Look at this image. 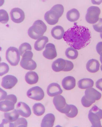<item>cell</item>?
<instances>
[{"label": "cell", "instance_id": "d590c367", "mask_svg": "<svg viewBox=\"0 0 102 127\" xmlns=\"http://www.w3.org/2000/svg\"><path fill=\"white\" fill-rule=\"evenodd\" d=\"M0 127H14V124L7 120L3 119L1 124L0 126Z\"/></svg>", "mask_w": 102, "mask_h": 127}, {"label": "cell", "instance_id": "d6986e66", "mask_svg": "<svg viewBox=\"0 0 102 127\" xmlns=\"http://www.w3.org/2000/svg\"><path fill=\"white\" fill-rule=\"evenodd\" d=\"M55 120V117L52 113L47 114L43 118L41 124V127H50L53 126Z\"/></svg>", "mask_w": 102, "mask_h": 127}, {"label": "cell", "instance_id": "60d3db41", "mask_svg": "<svg viewBox=\"0 0 102 127\" xmlns=\"http://www.w3.org/2000/svg\"><path fill=\"white\" fill-rule=\"evenodd\" d=\"M100 62L102 63V53H101V54L100 55Z\"/></svg>", "mask_w": 102, "mask_h": 127}, {"label": "cell", "instance_id": "4316f807", "mask_svg": "<svg viewBox=\"0 0 102 127\" xmlns=\"http://www.w3.org/2000/svg\"><path fill=\"white\" fill-rule=\"evenodd\" d=\"M19 114L16 109H14L11 112L4 114L5 118L11 122L16 121L19 117Z\"/></svg>", "mask_w": 102, "mask_h": 127}, {"label": "cell", "instance_id": "83f0119b", "mask_svg": "<svg viewBox=\"0 0 102 127\" xmlns=\"http://www.w3.org/2000/svg\"><path fill=\"white\" fill-rule=\"evenodd\" d=\"M65 55L68 58L72 60H74L78 57V53L76 49L70 47L66 49Z\"/></svg>", "mask_w": 102, "mask_h": 127}, {"label": "cell", "instance_id": "7402d4cb", "mask_svg": "<svg viewBox=\"0 0 102 127\" xmlns=\"http://www.w3.org/2000/svg\"><path fill=\"white\" fill-rule=\"evenodd\" d=\"M94 82L92 79L84 78L80 79L78 83V87L81 89H87L93 87Z\"/></svg>", "mask_w": 102, "mask_h": 127}, {"label": "cell", "instance_id": "4dcf8cb0", "mask_svg": "<svg viewBox=\"0 0 102 127\" xmlns=\"http://www.w3.org/2000/svg\"><path fill=\"white\" fill-rule=\"evenodd\" d=\"M13 124L14 127H27V121L23 118H18Z\"/></svg>", "mask_w": 102, "mask_h": 127}, {"label": "cell", "instance_id": "ac0fdd59", "mask_svg": "<svg viewBox=\"0 0 102 127\" xmlns=\"http://www.w3.org/2000/svg\"><path fill=\"white\" fill-rule=\"evenodd\" d=\"M65 65V60L62 58H58L53 62L52 65V68L55 72H60L63 71Z\"/></svg>", "mask_w": 102, "mask_h": 127}, {"label": "cell", "instance_id": "1f68e13d", "mask_svg": "<svg viewBox=\"0 0 102 127\" xmlns=\"http://www.w3.org/2000/svg\"><path fill=\"white\" fill-rule=\"evenodd\" d=\"M71 109L68 113L66 114L68 117L74 118L75 117L78 113V110L77 107L75 105H70Z\"/></svg>", "mask_w": 102, "mask_h": 127}, {"label": "cell", "instance_id": "6da1fadb", "mask_svg": "<svg viewBox=\"0 0 102 127\" xmlns=\"http://www.w3.org/2000/svg\"><path fill=\"white\" fill-rule=\"evenodd\" d=\"M63 38L69 45L79 50L84 48L91 42V33L88 28L76 25L65 32Z\"/></svg>", "mask_w": 102, "mask_h": 127}, {"label": "cell", "instance_id": "9c48e42d", "mask_svg": "<svg viewBox=\"0 0 102 127\" xmlns=\"http://www.w3.org/2000/svg\"><path fill=\"white\" fill-rule=\"evenodd\" d=\"M10 14L12 21L15 23H21L25 19L24 12L20 8H13L10 11Z\"/></svg>", "mask_w": 102, "mask_h": 127}, {"label": "cell", "instance_id": "484cf974", "mask_svg": "<svg viewBox=\"0 0 102 127\" xmlns=\"http://www.w3.org/2000/svg\"><path fill=\"white\" fill-rule=\"evenodd\" d=\"M34 114L37 116H41L44 114L45 111L44 106L41 103L35 104L33 106Z\"/></svg>", "mask_w": 102, "mask_h": 127}, {"label": "cell", "instance_id": "f1b7e54d", "mask_svg": "<svg viewBox=\"0 0 102 127\" xmlns=\"http://www.w3.org/2000/svg\"><path fill=\"white\" fill-rule=\"evenodd\" d=\"M9 20V16L7 11L3 9L0 10V22L3 24H6Z\"/></svg>", "mask_w": 102, "mask_h": 127}, {"label": "cell", "instance_id": "30bf717a", "mask_svg": "<svg viewBox=\"0 0 102 127\" xmlns=\"http://www.w3.org/2000/svg\"><path fill=\"white\" fill-rule=\"evenodd\" d=\"M88 117L92 124V127H102L100 120L102 119V115L96 111L91 108L89 111Z\"/></svg>", "mask_w": 102, "mask_h": 127}, {"label": "cell", "instance_id": "4fadbf2b", "mask_svg": "<svg viewBox=\"0 0 102 127\" xmlns=\"http://www.w3.org/2000/svg\"><path fill=\"white\" fill-rule=\"evenodd\" d=\"M43 55L46 58L52 60L57 55L55 46L53 44L49 43L46 46L45 49L43 52Z\"/></svg>", "mask_w": 102, "mask_h": 127}, {"label": "cell", "instance_id": "cb8c5ba5", "mask_svg": "<svg viewBox=\"0 0 102 127\" xmlns=\"http://www.w3.org/2000/svg\"><path fill=\"white\" fill-rule=\"evenodd\" d=\"M15 104L12 101L8 100L2 101L0 102V110L3 112H7L13 110Z\"/></svg>", "mask_w": 102, "mask_h": 127}, {"label": "cell", "instance_id": "ab89813d", "mask_svg": "<svg viewBox=\"0 0 102 127\" xmlns=\"http://www.w3.org/2000/svg\"><path fill=\"white\" fill-rule=\"evenodd\" d=\"M7 96V93L4 91L0 89V101L5 99Z\"/></svg>", "mask_w": 102, "mask_h": 127}, {"label": "cell", "instance_id": "e0dca14e", "mask_svg": "<svg viewBox=\"0 0 102 127\" xmlns=\"http://www.w3.org/2000/svg\"><path fill=\"white\" fill-rule=\"evenodd\" d=\"M100 64L97 60L92 59L89 60L86 64V68L90 72L95 73L99 71Z\"/></svg>", "mask_w": 102, "mask_h": 127}, {"label": "cell", "instance_id": "74e56055", "mask_svg": "<svg viewBox=\"0 0 102 127\" xmlns=\"http://www.w3.org/2000/svg\"><path fill=\"white\" fill-rule=\"evenodd\" d=\"M97 53L100 55L102 53V42L98 43L96 47Z\"/></svg>", "mask_w": 102, "mask_h": 127}, {"label": "cell", "instance_id": "b9f144b4", "mask_svg": "<svg viewBox=\"0 0 102 127\" xmlns=\"http://www.w3.org/2000/svg\"><path fill=\"white\" fill-rule=\"evenodd\" d=\"M100 35L102 39V33H101Z\"/></svg>", "mask_w": 102, "mask_h": 127}, {"label": "cell", "instance_id": "5b68a950", "mask_svg": "<svg viewBox=\"0 0 102 127\" xmlns=\"http://www.w3.org/2000/svg\"><path fill=\"white\" fill-rule=\"evenodd\" d=\"M6 58L7 62L11 66H16L20 61V55L17 48L10 47L6 51Z\"/></svg>", "mask_w": 102, "mask_h": 127}, {"label": "cell", "instance_id": "52a82bcc", "mask_svg": "<svg viewBox=\"0 0 102 127\" xmlns=\"http://www.w3.org/2000/svg\"><path fill=\"white\" fill-rule=\"evenodd\" d=\"M101 10L99 7L91 6L89 7L86 16V21L89 23L94 24L99 21Z\"/></svg>", "mask_w": 102, "mask_h": 127}, {"label": "cell", "instance_id": "8992f818", "mask_svg": "<svg viewBox=\"0 0 102 127\" xmlns=\"http://www.w3.org/2000/svg\"><path fill=\"white\" fill-rule=\"evenodd\" d=\"M53 104L56 109L61 113L66 114L69 113L70 109V105H68L65 99L61 95H57L53 99Z\"/></svg>", "mask_w": 102, "mask_h": 127}, {"label": "cell", "instance_id": "7c38bea8", "mask_svg": "<svg viewBox=\"0 0 102 127\" xmlns=\"http://www.w3.org/2000/svg\"><path fill=\"white\" fill-rule=\"evenodd\" d=\"M33 57H22L20 63L23 68L28 70H33L36 68V63L32 59Z\"/></svg>", "mask_w": 102, "mask_h": 127}, {"label": "cell", "instance_id": "ba28073f", "mask_svg": "<svg viewBox=\"0 0 102 127\" xmlns=\"http://www.w3.org/2000/svg\"><path fill=\"white\" fill-rule=\"evenodd\" d=\"M27 95L29 98L37 101L42 100L45 96L44 91L38 86L33 87L29 90Z\"/></svg>", "mask_w": 102, "mask_h": 127}, {"label": "cell", "instance_id": "f546056e", "mask_svg": "<svg viewBox=\"0 0 102 127\" xmlns=\"http://www.w3.org/2000/svg\"><path fill=\"white\" fill-rule=\"evenodd\" d=\"M32 49V47L29 43L25 42L19 46V51L20 55L22 56L26 51L29 50L31 51Z\"/></svg>", "mask_w": 102, "mask_h": 127}, {"label": "cell", "instance_id": "d4e9b609", "mask_svg": "<svg viewBox=\"0 0 102 127\" xmlns=\"http://www.w3.org/2000/svg\"><path fill=\"white\" fill-rule=\"evenodd\" d=\"M80 13L78 11L75 9L69 10L66 14V18L68 20L71 22H76L79 19Z\"/></svg>", "mask_w": 102, "mask_h": 127}, {"label": "cell", "instance_id": "ffe728a7", "mask_svg": "<svg viewBox=\"0 0 102 127\" xmlns=\"http://www.w3.org/2000/svg\"><path fill=\"white\" fill-rule=\"evenodd\" d=\"M65 33L63 28L60 26L54 27L51 31L52 36L57 40H60L63 38Z\"/></svg>", "mask_w": 102, "mask_h": 127}, {"label": "cell", "instance_id": "2e32d148", "mask_svg": "<svg viewBox=\"0 0 102 127\" xmlns=\"http://www.w3.org/2000/svg\"><path fill=\"white\" fill-rule=\"evenodd\" d=\"M62 84L63 88L65 90H72L76 85V80L75 78L72 76H68L63 79Z\"/></svg>", "mask_w": 102, "mask_h": 127}, {"label": "cell", "instance_id": "d6a6232c", "mask_svg": "<svg viewBox=\"0 0 102 127\" xmlns=\"http://www.w3.org/2000/svg\"><path fill=\"white\" fill-rule=\"evenodd\" d=\"M0 65V74L1 76L8 72L9 68L8 65L5 63H1Z\"/></svg>", "mask_w": 102, "mask_h": 127}, {"label": "cell", "instance_id": "5bb4252c", "mask_svg": "<svg viewBox=\"0 0 102 127\" xmlns=\"http://www.w3.org/2000/svg\"><path fill=\"white\" fill-rule=\"evenodd\" d=\"M16 109L19 114L23 117L28 118L31 116V111L30 107L24 102H18Z\"/></svg>", "mask_w": 102, "mask_h": 127}, {"label": "cell", "instance_id": "277c9868", "mask_svg": "<svg viewBox=\"0 0 102 127\" xmlns=\"http://www.w3.org/2000/svg\"><path fill=\"white\" fill-rule=\"evenodd\" d=\"M47 30V27L41 20L35 21L32 26L29 28L28 33L31 38L36 40L42 37Z\"/></svg>", "mask_w": 102, "mask_h": 127}, {"label": "cell", "instance_id": "44dd1931", "mask_svg": "<svg viewBox=\"0 0 102 127\" xmlns=\"http://www.w3.org/2000/svg\"><path fill=\"white\" fill-rule=\"evenodd\" d=\"M25 80L26 82L30 85L36 84L38 81V75L35 71H29L25 75Z\"/></svg>", "mask_w": 102, "mask_h": 127}, {"label": "cell", "instance_id": "e575fe53", "mask_svg": "<svg viewBox=\"0 0 102 127\" xmlns=\"http://www.w3.org/2000/svg\"><path fill=\"white\" fill-rule=\"evenodd\" d=\"M66 65L63 71H69L72 70L74 67V64L71 61L66 60Z\"/></svg>", "mask_w": 102, "mask_h": 127}, {"label": "cell", "instance_id": "836d02e7", "mask_svg": "<svg viewBox=\"0 0 102 127\" xmlns=\"http://www.w3.org/2000/svg\"><path fill=\"white\" fill-rule=\"evenodd\" d=\"M97 23L93 25V29L98 32L102 33V18H101Z\"/></svg>", "mask_w": 102, "mask_h": 127}, {"label": "cell", "instance_id": "7a4b0ae2", "mask_svg": "<svg viewBox=\"0 0 102 127\" xmlns=\"http://www.w3.org/2000/svg\"><path fill=\"white\" fill-rule=\"evenodd\" d=\"M64 10L63 6L60 4L55 5L45 13L44 15L45 21L50 25L56 24L63 14Z\"/></svg>", "mask_w": 102, "mask_h": 127}, {"label": "cell", "instance_id": "9a60e30c", "mask_svg": "<svg viewBox=\"0 0 102 127\" xmlns=\"http://www.w3.org/2000/svg\"><path fill=\"white\" fill-rule=\"evenodd\" d=\"M62 92L60 85L56 83H51L47 89V94L51 97L57 96L61 94Z\"/></svg>", "mask_w": 102, "mask_h": 127}, {"label": "cell", "instance_id": "8d00e7d4", "mask_svg": "<svg viewBox=\"0 0 102 127\" xmlns=\"http://www.w3.org/2000/svg\"><path fill=\"white\" fill-rule=\"evenodd\" d=\"M6 100H8L13 102L15 104L17 101V98L15 95L11 94L7 95L5 99Z\"/></svg>", "mask_w": 102, "mask_h": 127}, {"label": "cell", "instance_id": "8fae6325", "mask_svg": "<svg viewBox=\"0 0 102 127\" xmlns=\"http://www.w3.org/2000/svg\"><path fill=\"white\" fill-rule=\"evenodd\" d=\"M18 82L17 78L13 75H7L3 78L1 86L5 89H11L17 84Z\"/></svg>", "mask_w": 102, "mask_h": 127}, {"label": "cell", "instance_id": "7bdbcfd3", "mask_svg": "<svg viewBox=\"0 0 102 127\" xmlns=\"http://www.w3.org/2000/svg\"><path fill=\"white\" fill-rule=\"evenodd\" d=\"M101 69L102 71V65L101 66Z\"/></svg>", "mask_w": 102, "mask_h": 127}, {"label": "cell", "instance_id": "3957f363", "mask_svg": "<svg viewBox=\"0 0 102 127\" xmlns=\"http://www.w3.org/2000/svg\"><path fill=\"white\" fill-rule=\"evenodd\" d=\"M85 93L81 102L82 105L86 108L91 106L96 100H100L102 97L101 93L92 87L86 90Z\"/></svg>", "mask_w": 102, "mask_h": 127}, {"label": "cell", "instance_id": "603a6c76", "mask_svg": "<svg viewBox=\"0 0 102 127\" xmlns=\"http://www.w3.org/2000/svg\"><path fill=\"white\" fill-rule=\"evenodd\" d=\"M49 41L48 37L46 36H43L39 38L35 43L34 47L35 49L38 51L42 50L44 48Z\"/></svg>", "mask_w": 102, "mask_h": 127}, {"label": "cell", "instance_id": "f35d334b", "mask_svg": "<svg viewBox=\"0 0 102 127\" xmlns=\"http://www.w3.org/2000/svg\"><path fill=\"white\" fill-rule=\"evenodd\" d=\"M96 85L97 88L102 92V78L97 80L96 83Z\"/></svg>", "mask_w": 102, "mask_h": 127}]
</instances>
